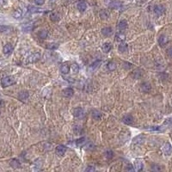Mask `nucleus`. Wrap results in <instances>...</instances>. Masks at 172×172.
Segmentation results:
<instances>
[{
  "instance_id": "f257e3e1",
  "label": "nucleus",
  "mask_w": 172,
  "mask_h": 172,
  "mask_svg": "<svg viewBox=\"0 0 172 172\" xmlns=\"http://www.w3.org/2000/svg\"><path fill=\"white\" fill-rule=\"evenodd\" d=\"M15 78L13 77H5V78H2L1 80V85L3 88H6L8 86H10L15 83Z\"/></svg>"
},
{
  "instance_id": "f03ea898",
  "label": "nucleus",
  "mask_w": 172,
  "mask_h": 172,
  "mask_svg": "<svg viewBox=\"0 0 172 172\" xmlns=\"http://www.w3.org/2000/svg\"><path fill=\"white\" fill-rule=\"evenodd\" d=\"M40 59V53H35L29 55L28 59L26 60V64H31V63L37 62Z\"/></svg>"
},
{
  "instance_id": "7ed1b4c3",
  "label": "nucleus",
  "mask_w": 172,
  "mask_h": 172,
  "mask_svg": "<svg viewBox=\"0 0 172 172\" xmlns=\"http://www.w3.org/2000/svg\"><path fill=\"white\" fill-rule=\"evenodd\" d=\"M162 151L164 155L169 156L172 153V146L169 143H165L164 146L162 147Z\"/></svg>"
},
{
  "instance_id": "20e7f679",
  "label": "nucleus",
  "mask_w": 172,
  "mask_h": 172,
  "mask_svg": "<svg viewBox=\"0 0 172 172\" xmlns=\"http://www.w3.org/2000/svg\"><path fill=\"white\" fill-rule=\"evenodd\" d=\"M73 115L76 117V118L78 119H83L84 117V112L82 108H77L73 110Z\"/></svg>"
},
{
  "instance_id": "39448f33",
  "label": "nucleus",
  "mask_w": 172,
  "mask_h": 172,
  "mask_svg": "<svg viewBox=\"0 0 172 172\" xmlns=\"http://www.w3.org/2000/svg\"><path fill=\"white\" fill-rule=\"evenodd\" d=\"M145 141V136L144 135H139V136L135 137L134 139H133V144L136 145V146H139V145H142Z\"/></svg>"
},
{
  "instance_id": "423d86ee",
  "label": "nucleus",
  "mask_w": 172,
  "mask_h": 172,
  "mask_svg": "<svg viewBox=\"0 0 172 172\" xmlns=\"http://www.w3.org/2000/svg\"><path fill=\"white\" fill-rule=\"evenodd\" d=\"M55 151H56V154L57 155L63 156L65 153V151H66V147L65 146H63V145H60V146H58L56 147Z\"/></svg>"
},
{
  "instance_id": "0eeeda50",
  "label": "nucleus",
  "mask_w": 172,
  "mask_h": 172,
  "mask_svg": "<svg viewBox=\"0 0 172 172\" xmlns=\"http://www.w3.org/2000/svg\"><path fill=\"white\" fill-rule=\"evenodd\" d=\"M154 12L157 16H162L165 12V8L163 5H157L154 8Z\"/></svg>"
},
{
  "instance_id": "6e6552de",
  "label": "nucleus",
  "mask_w": 172,
  "mask_h": 172,
  "mask_svg": "<svg viewBox=\"0 0 172 172\" xmlns=\"http://www.w3.org/2000/svg\"><path fill=\"white\" fill-rule=\"evenodd\" d=\"M143 167H144V164H143V162L141 161L140 159H136L134 161V169L135 170L137 171H140L143 169Z\"/></svg>"
},
{
  "instance_id": "1a4fd4ad",
  "label": "nucleus",
  "mask_w": 172,
  "mask_h": 172,
  "mask_svg": "<svg viewBox=\"0 0 172 172\" xmlns=\"http://www.w3.org/2000/svg\"><path fill=\"white\" fill-rule=\"evenodd\" d=\"M158 43H159V45L161 47H164L168 43V37L164 35H162L158 38Z\"/></svg>"
},
{
  "instance_id": "9d476101",
  "label": "nucleus",
  "mask_w": 172,
  "mask_h": 172,
  "mask_svg": "<svg viewBox=\"0 0 172 172\" xmlns=\"http://www.w3.org/2000/svg\"><path fill=\"white\" fill-rule=\"evenodd\" d=\"M73 94H74V91H73V90L71 89V88H67V89H65L63 90V96L65 97H67V98L71 97L73 96Z\"/></svg>"
},
{
  "instance_id": "9b49d317",
  "label": "nucleus",
  "mask_w": 172,
  "mask_h": 172,
  "mask_svg": "<svg viewBox=\"0 0 172 172\" xmlns=\"http://www.w3.org/2000/svg\"><path fill=\"white\" fill-rule=\"evenodd\" d=\"M77 7H78L79 11L83 12V11H84L86 10V8H87V4H86L84 1H79L78 4H77Z\"/></svg>"
},
{
  "instance_id": "f8f14e48",
  "label": "nucleus",
  "mask_w": 172,
  "mask_h": 172,
  "mask_svg": "<svg viewBox=\"0 0 172 172\" xmlns=\"http://www.w3.org/2000/svg\"><path fill=\"white\" fill-rule=\"evenodd\" d=\"M28 96H29V95L27 91H22V92H20L19 95H18V98H19L21 101L27 100V99L28 98Z\"/></svg>"
},
{
  "instance_id": "ddd939ff",
  "label": "nucleus",
  "mask_w": 172,
  "mask_h": 172,
  "mask_svg": "<svg viewBox=\"0 0 172 172\" xmlns=\"http://www.w3.org/2000/svg\"><path fill=\"white\" fill-rule=\"evenodd\" d=\"M12 50H13V47L11 46L10 44H6L5 46L4 47V50H3V52H4V54H10L11 52H12Z\"/></svg>"
},
{
  "instance_id": "4468645a",
  "label": "nucleus",
  "mask_w": 172,
  "mask_h": 172,
  "mask_svg": "<svg viewBox=\"0 0 172 172\" xmlns=\"http://www.w3.org/2000/svg\"><path fill=\"white\" fill-rule=\"evenodd\" d=\"M10 166L12 167V168H14V169H17V168H19V167L21 166V164H20V162L18 161V159H17V158H14V159H12L10 161Z\"/></svg>"
},
{
  "instance_id": "2eb2a0df",
  "label": "nucleus",
  "mask_w": 172,
  "mask_h": 172,
  "mask_svg": "<svg viewBox=\"0 0 172 172\" xmlns=\"http://www.w3.org/2000/svg\"><path fill=\"white\" fill-rule=\"evenodd\" d=\"M122 121H123L125 124L131 125V124H133V119L131 115H126V116H125L123 119H122Z\"/></svg>"
},
{
  "instance_id": "dca6fc26",
  "label": "nucleus",
  "mask_w": 172,
  "mask_h": 172,
  "mask_svg": "<svg viewBox=\"0 0 172 172\" xmlns=\"http://www.w3.org/2000/svg\"><path fill=\"white\" fill-rule=\"evenodd\" d=\"M118 28L120 30H124V29L127 28V22H126V20H121V21L119 22Z\"/></svg>"
},
{
  "instance_id": "f3484780",
  "label": "nucleus",
  "mask_w": 172,
  "mask_h": 172,
  "mask_svg": "<svg viewBox=\"0 0 172 172\" xmlns=\"http://www.w3.org/2000/svg\"><path fill=\"white\" fill-rule=\"evenodd\" d=\"M92 117L95 119V120H101L102 118V113L100 111H98V110H93L92 111Z\"/></svg>"
},
{
  "instance_id": "a211bd4d",
  "label": "nucleus",
  "mask_w": 172,
  "mask_h": 172,
  "mask_svg": "<svg viewBox=\"0 0 172 172\" xmlns=\"http://www.w3.org/2000/svg\"><path fill=\"white\" fill-rule=\"evenodd\" d=\"M113 32L112 28H109V27H108V28H104L102 29V33H103V35H104L105 36H109L111 35V34Z\"/></svg>"
},
{
  "instance_id": "6ab92c4d",
  "label": "nucleus",
  "mask_w": 172,
  "mask_h": 172,
  "mask_svg": "<svg viewBox=\"0 0 172 172\" xmlns=\"http://www.w3.org/2000/svg\"><path fill=\"white\" fill-rule=\"evenodd\" d=\"M102 49H103V51L104 52V53H107L112 49V45L110 44V43H105V44H103Z\"/></svg>"
},
{
  "instance_id": "aec40b11",
  "label": "nucleus",
  "mask_w": 172,
  "mask_h": 172,
  "mask_svg": "<svg viewBox=\"0 0 172 172\" xmlns=\"http://www.w3.org/2000/svg\"><path fill=\"white\" fill-rule=\"evenodd\" d=\"M151 89V86L149 83H144L143 84L141 85V90L145 92H148L150 91Z\"/></svg>"
},
{
  "instance_id": "412c9836",
  "label": "nucleus",
  "mask_w": 172,
  "mask_h": 172,
  "mask_svg": "<svg viewBox=\"0 0 172 172\" xmlns=\"http://www.w3.org/2000/svg\"><path fill=\"white\" fill-rule=\"evenodd\" d=\"M70 71V68H69V65H66V64H64L61 65L60 67V71L62 72L63 74H67Z\"/></svg>"
},
{
  "instance_id": "4be33fe9",
  "label": "nucleus",
  "mask_w": 172,
  "mask_h": 172,
  "mask_svg": "<svg viewBox=\"0 0 172 172\" xmlns=\"http://www.w3.org/2000/svg\"><path fill=\"white\" fill-rule=\"evenodd\" d=\"M127 48H128L127 45H126V43H124V42H121V44H120V46H119V51L121 52V53L126 52V50H127Z\"/></svg>"
},
{
  "instance_id": "5701e85b",
  "label": "nucleus",
  "mask_w": 172,
  "mask_h": 172,
  "mask_svg": "<svg viewBox=\"0 0 172 172\" xmlns=\"http://www.w3.org/2000/svg\"><path fill=\"white\" fill-rule=\"evenodd\" d=\"M100 65H101V60H96V61H95V62L93 63V64H92V65L90 66V69L91 70V71H93V70H96Z\"/></svg>"
},
{
  "instance_id": "b1692460",
  "label": "nucleus",
  "mask_w": 172,
  "mask_h": 172,
  "mask_svg": "<svg viewBox=\"0 0 172 172\" xmlns=\"http://www.w3.org/2000/svg\"><path fill=\"white\" fill-rule=\"evenodd\" d=\"M42 164V162L40 161V160H36L35 162V164H34V167L33 168H35L34 170H39L40 169V166H41Z\"/></svg>"
},
{
  "instance_id": "393cba45",
  "label": "nucleus",
  "mask_w": 172,
  "mask_h": 172,
  "mask_svg": "<svg viewBox=\"0 0 172 172\" xmlns=\"http://www.w3.org/2000/svg\"><path fill=\"white\" fill-rule=\"evenodd\" d=\"M28 11L30 13H32V14H34V13H37V12H40V10L39 8L37 7H35V6H28Z\"/></svg>"
},
{
  "instance_id": "a878e982",
  "label": "nucleus",
  "mask_w": 172,
  "mask_h": 172,
  "mask_svg": "<svg viewBox=\"0 0 172 172\" xmlns=\"http://www.w3.org/2000/svg\"><path fill=\"white\" fill-rule=\"evenodd\" d=\"M115 39H116L117 41H120V42H122L124 41L126 39V36L123 35V34H117L116 35V37H115Z\"/></svg>"
},
{
  "instance_id": "bb28decb",
  "label": "nucleus",
  "mask_w": 172,
  "mask_h": 172,
  "mask_svg": "<svg viewBox=\"0 0 172 172\" xmlns=\"http://www.w3.org/2000/svg\"><path fill=\"white\" fill-rule=\"evenodd\" d=\"M107 68L108 69V71H114L116 69V65L114 62H109L107 65Z\"/></svg>"
},
{
  "instance_id": "cd10ccee",
  "label": "nucleus",
  "mask_w": 172,
  "mask_h": 172,
  "mask_svg": "<svg viewBox=\"0 0 172 172\" xmlns=\"http://www.w3.org/2000/svg\"><path fill=\"white\" fill-rule=\"evenodd\" d=\"M84 143H85V139H84V138H80V139H77L75 141V144H76L77 146H83Z\"/></svg>"
},
{
  "instance_id": "c85d7f7f",
  "label": "nucleus",
  "mask_w": 172,
  "mask_h": 172,
  "mask_svg": "<svg viewBox=\"0 0 172 172\" xmlns=\"http://www.w3.org/2000/svg\"><path fill=\"white\" fill-rule=\"evenodd\" d=\"M71 70H72V73H74V74L78 73L79 71V66L78 65V64L73 63V64L71 65Z\"/></svg>"
},
{
  "instance_id": "c756f323",
  "label": "nucleus",
  "mask_w": 172,
  "mask_h": 172,
  "mask_svg": "<svg viewBox=\"0 0 172 172\" xmlns=\"http://www.w3.org/2000/svg\"><path fill=\"white\" fill-rule=\"evenodd\" d=\"M147 129L151 131V132H160L163 128L161 126H151V127H148Z\"/></svg>"
},
{
  "instance_id": "7c9ffc66",
  "label": "nucleus",
  "mask_w": 172,
  "mask_h": 172,
  "mask_svg": "<svg viewBox=\"0 0 172 172\" xmlns=\"http://www.w3.org/2000/svg\"><path fill=\"white\" fill-rule=\"evenodd\" d=\"M47 34H48V32H47V30H41L39 32V37L41 38V39H46Z\"/></svg>"
},
{
  "instance_id": "2f4dec72",
  "label": "nucleus",
  "mask_w": 172,
  "mask_h": 172,
  "mask_svg": "<svg viewBox=\"0 0 172 172\" xmlns=\"http://www.w3.org/2000/svg\"><path fill=\"white\" fill-rule=\"evenodd\" d=\"M110 7L112 8H115V9H118L121 7V3L118 1H113L111 4H110Z\"/></svg>"
},
{
  "instance_id": "473e14b6",
  "label": "nucleus",
  "mask_w": 172,
  "mask_h": 172,
  "mask_svg": "<svg viewBox=\"0 0 172 172\" xmlns=\"http://www.w3.org/2000/svg\"><path fill=\"white\" fill-rule=\"evenodd\" d=\"M50 19L52 20V21L56 22L60 19V16H59L57 13H52L51 16H50Z\"/></svg>"
},
{
  "instance_id": "72a5a7b5",
  "label": "nucleus",
  "mask_w": 172,
  "mask_h": 172,
  "mask_svg": "<svg viewBox=\"0 0 172 172\" xmlns=\"http://www.w3.org/2000/svg\"><path fill=\"white\" fill-rule=\"evenodd\" d=\"M13 17H14L15 18H17V19H18V18H20V17H22V11H21V10H16L14 12V14H13Z\"/></svg>"
},
{
  "instance_id": "f704fd0d",
  "label": "nucleus",
  "mask_w": 172,
  "mask_h": 172,
  "mask_svg": "<svg viewBox=\"0 0 172 172\" xmlns=\"http://www.w3.org/2000/svg\"><path fill=\"white\" fill-rule=\"evenodd\" d=\"M9 29H10V27L1 25L0 26V33H4V32H6V31H8Z\"/></svg>"
},
{
  "instance_id": "c9c22d12",
  "label": "nucleus",
  "mask_w": 172,
  "mask_h": 172,
  "mask_svg": "<svg viewBox=\"0 0 172 172\" xmlns=\"http://www.w3.org/2000/svg\"><path fill=\"white\" fill-rule=\"evenodd\" d=\"M100 16H101V17L102 18H107V17H108V11H106V10H102L101 11V13H100Z\"/></svg>"
},
{
  "instance_id": "e433bc0d",
  "label": "nucleus",
  "mask_w": 172,
  "mask_h": 172,
  "mask_svg": "<svg viewBox=\"0 0 172 172\" xmlns=\"http://www.w3.org/2000/svg\"><path fill=\"white\" fill-rule=\"evenodd\" d=\"M47 48L48 49H57L58 45L57 44H49V45H47Z\"/></svg>"
},
{
  "instance_id": "4c0bfd02",
  "label": "nucleus",
  "mask_w": 172,
  "mask_h": 172,
  "mask_svg": "<svg viewBox=\"0 0 172 172\" xmlns=\"http://www.w3.org/2000/svg\"><path fill=\"white\" fill-rule=\"evenodd\" d=\"M106 157L108 158H112L113 157V151H106Z\"/></svg>"
},
{
  "instance_id": "58836bf2",
  "label": "nucleus",
  "mask_w": 172,
  "mask_h": 172,
  "mask_svg": "<svg viewBox=\"0 0 172 172\" xmlns=\"http://www.w3.org/2000/svg\"><path fill=\"white\" fill-rule=\"evenodd\" d=\"M164 124L165 126L171 125V124H172V118H169V119L165 120V121L164 122Z\"/></svg>"
},
{
  "instance_id": "ea45409f",
  "label": "nucleus",
  "mask_w": 172,
  "mask_h": 172,
  "mask_svg": "<svg viewBox=\"0 0 172 172\" xmlns=\"http://www.w3.org/2000/svg\"><path fill=\"white\" fill-rule=\"evenodd\" d=\"M35 3L37 5H42L45 3V0H35Z\"/></svg>"
},
{
  "instance_id": "a19ab883",
  "label": "nucleus",
  "mask_w": 172,
  "mask_h": 172,
  "mask_svg": "<svg viewBox=\"0 0 172 172\" xmlns=\"http://www.w3.org/2000/svg\"><path fill=\"white\" fill-rule=\"evenodd\" d=\"M96 170V168L95 167H93V166H90V167H88V168H86L85 169V171H95Z\"/></svg>"
},
{
  "instance_id": "79ce46f5",
  "label": "nucleus",
  "mask_w": 172,
  "mask_h": 172,
  "mask_svg": "<svg viewBox=\"0 0 172 172\" xmlns=\"http://www.w3.org/2000/svg\"><path fill=\"white\" fill-rule=\"evenodd\" d=\"M167 53H168V55L169 56V57L172 58V47H169V48L168 49Z\"/></svg>"
},
{
  "instance_id": "37998d69",
  "label": "nucleus",
  "mask_w": 172,
  "mask_h": 172,
  "mask_svg": "<svg viewBox=\"0 0 172 172\" xmlns=\"http://www.w3.org/2000/svg\"><path fill=\"white\" fill-rule=\"evenodd\" d=\"M126 170H133V168L132 166H131L130 164H129L128 166L126 167Z\"/></svg>"
},
{
  "instance_id": "c03bdc74",
  "label": "nucleus",
  "mask_w": 172,
  "mask_h": 172,
  "mask_svg": "<svg viewBox=\"0 0 172 172\" xmlns=\"http://www.w3.org/2000/svg\"><path fill=\"white\" fill-rule=\"evenodd\" d=\"M152 169H153V170H160L161 169H160L159 167H158V168H157V167H152Z\"/></svg>"
},
{
  "instance_id": "a18cd8bd",
  "label": "nucleus",
  "mask_w": 172,
  "mask_h": 172,
  "mask_svg": "<svg viewBox=\"0 0 172 172\" xmlns=\"http://www.w3.org/2000/svg\"><path fill=\"white\" fill-rule=\"evenodd\" d=\"M5 3V0H0V5H3Z\"/></svg>"
},
{
  "instance_id": "49530a36",
  "label": "nucleus",
  "mask_w": 172,
  "mask_h": 172,
  "mask_svg": "<svg viewBox=\"0 0 172 172\" xmlns=\"http://www.w3.org/2000/svg\"><path fill=\"white\" fill-rule=\"evenodd\" d=\"M49 1H50V2H51V3H52V2H55V1H56V0H49Z\"/></svg>"
},
{
  "instance_id": "de8ad7c7",
  "label": "nucleus",
  "mask_w": 172,
  "mask_h": 172,
  "mask_svg": "<svg viewBox=\"0 0 172 172\" xmlns=\"http://www.w3.org/2000/svg\"><path fill=\"white\" fill-rule=\"evenodd\" d=\"M1 105H2V102L0 101V107H1Z\"/></svg>"
}]
</instances>
